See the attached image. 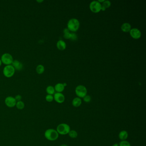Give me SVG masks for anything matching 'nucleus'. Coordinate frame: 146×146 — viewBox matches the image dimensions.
Masks as SVG:
<instances>
[{
  "label": "nucleus",
  "instance_id": "obj_8",
  "mask_svg": "<svg viewBox=\"0 0 146 146\" xmlns=\"http://www.w3.org/2000/svg\"><path fill=\"white\" fill-rule=\"evenodd\" d=\"M129 33L131 37L134 39H139L141 36V33L138 28H132L129 31Z\"/></svg>",
  "mask_w": 146,
  "mask_h": 146
},
{
  "label": "nucleus",
  "instance_id": "obj_17",
  "mask_svg": "<svg viewBox=\"0 0 146 146\" xmlns=\"http://www.w3.org/2000/svg\"><path fill=\"white\" fill-rule=\"evenodd\" d=\"M111 2L109 1H105V2H103L102 4V11H105L106 9L108 8L111 7Z\"/></svg>",
  "mask_w": 146,
  "mask_h": 146
},
{
  "label": "nucleus",
  "instance_id": "obj_31",
  "mask_svg": "<svg viewBox=\"0 0 146 146\" xmlns=\"http://www.w3.org/2000/svg\"><path fill=\"white\" fill-rule=\"evenodd\" d=\"M60 146H68V145H67L64 144H63L61 145H60Z\"/></svg>",
  "mask_w": 146,
  "mask_h": 146
},
{
  "label": "nucleus",
  "instance_id": "obj_21",
  "mask_svg": "<svg viewBox=\"0 0 146 146\" xmlns=\"http://www.w3.org/2000/svg\"><path fill=\"white\" fill-rule=\"evenodd\" d=\"M69 136L70 137V138H75L77 137L78 133L76 131L74 130H72L69 131V132L68 133Z\"/></svg>",
  "mask_w": 146,
  "mask_h": 146
},
{
  "label": "nucleus",
  "instance_id": "obj_20",
  "mask_svg": "<svg viewBox=\"0 0 146 146\" xmlns=\"http://www.w3.org/2000/svg\"><path fill=\"white\" fill-rule=\"evenodd\" d=\"M16 106L17 108V109H18L22 110L25 107V103L23 102L20 101L16 102Z\"/></svg>",
  "mask_w": 146,
  "mask_h": 146
},
{
  "label": "nucleus",
  "instance_id": "obj_9",
  "mask_svg": "<svg viewBox=\"0 0 146 146\" xmlns=\"http://www.w3.org/2000/svg\"><path fill=\"white\" fill-rule=\"evenodd\" d=\"M16 102L15 98L11 96L6 97L5 100V103L7 107L9 108H13L16 106Z\"/></svg>",
  "mask_w": 146,
  "mask_h": 146
},
{
  "label": "nucleus",
  "instance_id": "obj_1",
  "mask_svg": "<svg viewBox=\"0 0 146 146\" xmlns=\"http://www.w3.org/2000/svg\"><path fill=\"white\" fill-rule=\"evenodd\" d=\"M68 29L69 31L72 33L75 32L77 31L80 27V22L79 20L75 18H72L69 20L68 21Z\"/></svg>",
  "mask_w": 146,
  "mask_h": 146
},
{
  "label": "nucleus",
  "instance_id": "obj_2",
  "mask_svg": "<svg viewBox=\"0 0 146 146\" xmlns=\"http://www.w3.org/2000/svg\"><path fill=\"white\" fill-rule=\"evenodd\" d=\"M44 136L48 140L50 141H55L58 139L59 134L56 130L53 129H49L45 131Z\"/></svg>",
  "mask_w": 146,
  "mask_h": 146
},
{
  "label": "nucleus",
  "instance_id": "obj_23",
  "mask_svg": "<svg viewBox=\"0 0 146 146\" xmlns=\"http://www.w3.org/2000/svg\"><path fill=\"white\" fill-rule=\"evenodd\" d=\"M45 98V100H46V101L47 102H48V103H51V102H52L53 101V95L48 94V95H46Z\"/></svg>",
  "mask_w": 146,
  "mask_h": 146
},
{
  "label": "nucleus",
  "instance_id": "obj_4",
  "mask_svg": "<svg viewBox=\"0 0 146 146\" xmlns=\"http://www.w3.org/2000/svg\"><path fill=\"white\" fill-rule=\"evenodd\" d=\"M75 92L78 97L83 98L87 95V90L86 87L82 85H79L76 87L75 89Z\"/></svg>",
  "mask_w": 146,
  "mask_h": 146
},
{
  "label": "nucleus",
  "instance_id": "obj_5",
  "mask_svg": "<svg viewBox=\"0 0 146 146\" xmlns=\"http://www.w3.org/2000/svg\"><path fill=\"white\" fill-rule=\"evenodd\" d=\"M3 74L7 78L12 77L14 75L15 69L12 65H7L3 69Z\"/></svg>",
  "mask_w": 146,
  "mask_h": 146
},
{
  "label": "nucleus",
  "instance_id": "obj_18",
  "mask_svg": "<svg viewBox=\"0 0 146 146\" xmlns=\"http://www.w3.org/2000/svg\"><path fill=\"white\" fill-rule=\"evenodd\" d=\"M46 91L48 94L53 95V94H55V88L54 87L50 85V86H48L47 87L46 89Z\"/></svg>",
  "mask_w": 146,
  "mask_h": 146
},
{
  "label": "nucleus",
  "instance_id": "obj_19",
  "mask_svg": "<svg viewBox=\"0 0 146 146\" xmlns=\"http://www.w3.org/2000/svg\"><path fill=\"white\" fill-rule=\"evenodd\" d=\"M36 71L39 74H41L45 71V67L42 65L39 64L36 68Z\"/></svg>",
  "mask_w": 146,
  "mask_h": 146
},
{
  "label": "nucleus",
  "instance_id": "obj_27",
  "mask_svg": "<svg viewBox=\"0 0 146 146\" xmlns=\"http://www.w3.org/2000/svg\"><path fill=\"white\" fill-rule=\"evenodd\" d=\"M15 99L16 102L20 101H21L22 97H21V95H17L15 96Z\"/></svg>",
  "mask_w": 146,
  "mask_h": 146
},
{
  "label": "nucleus",
  "instance_id": "obj_24",
  "mask_svg": "<svg viewBox=\"0 0 146 146\" xmlns=\"http://www.w3.org/2000/svg\"><path fill=\"white\" fill-rule=\"evenodd\" d=\"M83 100L85 103H90V102L91 101V97L90 95H87L83 98Z\"/></svg>",
  "mask_w": 146,
  "mask_h": 146
},
{
  "label": "nucleus",
  "instance_id": "obj_28",
  "mask_svg": "<svg viewBox=\"0 0 146 146\" xmlns=\"http://www.w3.org/2000/svg\"><path fill=\"white\" fill-rule=\"evenodd\" d=\"M112 146H119V143H115Z\"/></svg>",
  "mask_w": 146,
  "mask_h": 146
},
{
  "label": "nucleus",
  "instance_id": "obj_25",
  "mask_svg": "<svg viewBox=\"0 0 146 146\" xmlns=\"http://www.w3.org/2000/svg\"><path fill=\"white\" fill-rule=\"evenodd\" d=\"M71 35H72V33H70V31H69V32L66 33L64 34L63 37L66 39H70L71 37Z\"/></svg>",
  "mask_w": 146,
  "mask_h": 146
},
{
  "label": "nucleus",
  "instance_id": "obj_12",
  "mask_svg": "<svg viewBox=\"0 0 146 146\" xmlns=\"http://www.w3.org/2000/svg\"><path fill=\"white\" fill-rule=\"evenodd\" d=\"M132 29L130 24L129 23H124L121 26V29L124 32H129Z\"/></svg>",
  "mask_w": 146,
  "mask_h": 146
},
{
  "label": "nucleus",
  "instance_id": "obj_3",
  "mask_svg": "<svg viewBox=\"0 0 146 146\" xmlns=\"http://www.w3.org/2000/svg\"><path fill=\"white\" fill-rule=\"evenodd\" d=\"M56 131L60 135H67L70 131V127L67 124H60L58 125Z\"/></svg>",
  "mask_w": 146,
  "mask_h": 146
},
{
  "label": "nucleus",
  "instance_id": "obj_26",
  "mask_svg": "<svg viewBox=\"0 0 146 146\" xmlns=\"http://www.w3.org/2000/svg\"><path fill=\"white\" fill-rule=\"evenodd\" d=\"M78 39V37L76 34L74 33H72V35H71V37L70 38V39L71 40H73V41H75L77 40Z\"/></svg>",
  "mask_w": 146,
  "mask_h": 146
},
{
  "label": "nucleus",
  "instance_id": "obj_13",
  "mask_svg": "<svg viewBox=\"0 0 146 146\" xmlns=\"http://www.w3.org/2000/svg\"><path fill=\"white\" fill-rule=\"evenodd\" d=\"M57 47L60 51H63L66 48V43L63 40H60L57 43Z\"/></svg>",
  "mask_w": 146,
  "mask_h": 146
},
{
  "label": "nucleus",
  "instance_id": "obj_11",
  "mask_svg": "<svg viewBox=\"0 0 146 146\" xmlns=\"http://www.w3.org/2000/svg\"><path fill=\"white\" fill-rule=\"evenodd\" d=\"M12 65L13 66L15 70H21L23 69L22 63L18 60H14L12 63Z\"/></svg>",
  "mask_w": 146,
  "mask_h": 146
},
{
  "label": "nucleus",
  "instance_id": "obj_7",
  "mask_svg": "<svg viewBox=\"0 0 146 146\" xmlns=\"http://www.w3.org/2000/svg\"><path fill=\"white\" fill-rule=\"evenodd\" d=\"M2 63L7 65H11L13 61V57L11 54L9 53H4L2 55L1 58Z\"/></svg>",
  "mask_w": 146,
  "mask_h": 146
},
{
  "label": "nucleus",
  "instance_id": "obj_32",
  "mask_svg": "<svg viewBox=\"0 0 146 146\" xmlns=\"http://www.w3.org/2000/svg\"><path fill=\"white\" fill-rule=\"evenodd\" d=\"M37 2H43V1H37Z\"/></svg>",
  "mask_w": 146,
  "mask_h": 146
},
{
  "label": "nucleus",
  "instance_id": "obj_22",
  "mask_svg": "<svg viewBox=\"0 0 146 146\" xmlns=\"http://www.w3.org/2000/svg\"><path fill=\"white\" fill-rule=\"evenodd\" d=\"M119 146H131L130 143L127 140H121L119 143Z\"/></svg>",
  "mask_w": 146,
  "mask_h": 146
},
{
  "label": "nucleus",
  "instance_id": "obj_29",
  "mask_svg": "<svg viewBox=\"0 0 146 146\" xmlns=\"http://www.w3.org/2000/svg\"><path fill=\"white\" fill-rule=\"evenodd\" d=\"M63 86H64V87H66L67 86V84L66 83H63Z\"/></svg>",
  "mask_w": 146,
  "mask_h": 146
},
{
  "label": "nucleus",
  "instance_id": "obj_15",
  "mask_svg": "<svg viewBox=\"0 0 146 146\" xmlns=\"http://www.w3.org/2000/svg\"><path fill=\"white\" fill-rule=\"evenodd\" d=\"M55 90L57 93H62L64 90V86H63V84L62 83H58L55 85Z\"/></svg>",
  "mask_w": 146,
  "mask_h": 146
},
{
  "label": "nucleus",
  "instance_id": "obj_6",
  "mask_svg": "<svg viewBox=\"0 0 146 146\" xmlns=\"http://www.w3.org/2000/svg\"><path fill=\"white\" fill-rule=\"evenodd\" d=\"M89 7L91 11L96 13L101 11L102 4L97 1H94L90 3Z\"/></svg>",
  "mask_w": 146,
  "mask_h": 146
},
{
  "label": "nucleus",
  "instance_id": "obj_16",
  "mask_svg": "<svg viewBox=\"0 0 146 146\" xmlns=\"http://www.w3.org/2000/svg\"><path fill=\"white\" fill-rule=\"evenodd\" d=\"M82 104V100L79 97L75 98L72 101V105L75 107H79Z\"/></svg>",
  "mask_w": 146,
  "mask_h": 146
},
{
  "label": "nucleus",
  "instance_id": "obj_30",
  "mask_svg": "<svg viewBox=\"0 0 146 146\" xmlns=\"http://www.w3.org/2000/svg\"><path fill=\"white\" fill-rule=\"evenodd\" d=\"M2 64V62L1 61V58H0V66H1V65Z\"/></svg>",
  "mask_w": 146,
  "mask_h": 146
},
{
  "label": "nucleus",
  "instance_id": "obj_10",
  "mask_svg": "<svg viewBox=\"0 0 146 146\" xmlns=\"http://www.w3.org/2000/svg\"><path fill=\"white\" fill-rule=\"evenodd\" d=\"M53 96L54 100L58 103H62L65 101V96L61 93H55Z\"/></svg>",
  "mask_w": 146,
  "mask_h": 146
},
{
  "label": "nucleus",
  "instance_id": "obj_14",
  "mask_svg": "<svg viewBox=\"0 0 146 146\" xmlns=\"http://www.w3.org/2000/svg\"><path fill=\"white\" fill-rule=\"evenodd\" d=\"M118 137L120 140H126L128 137V132L125 130L121 131L119 132Z\"/></svg>",
  "mask_w": 146,
  "mask_h": 146
}]
</instances>
